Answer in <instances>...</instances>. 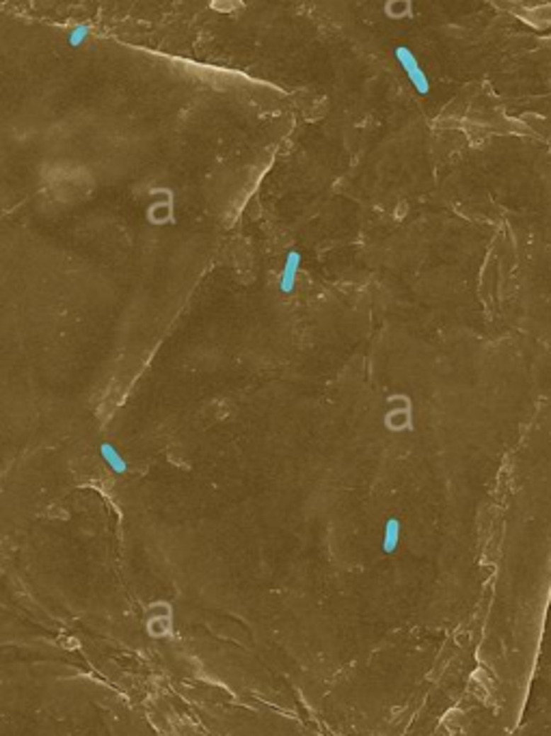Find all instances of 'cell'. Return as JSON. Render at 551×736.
Here are the masks:
<instances>
[{
    "label": "cell",
    "mask_w": 551,
    "mask_h": 736,
    "mask_svg": "<svg viewBox=\"0 0 551 736\" xmlns=\"http://www.w3.org/2000/svg\"><path fill=\"white\" fill-rule=\"evenodd\" d=\"M394 57H396V61L400 63V67L404 69L409 82L413 84V89H415L419 96H426V93L431 91V84H428L426 74H424V69L419 67L417 57H415L407 46H398V48L394 50Z\"/></svg>",
    "instance_id": "6da1fadb"
},
{
    "label": "cell",
    "mask_w": 551,
    "mask_h": 736,
    "mask_svg": "<svg viewBox=\"0 0 551 736\" xmlns=\"http://www.w3.org/2000/svg\"><path fill=\"white\" fill-rule=\"evenodd\" d=\"M301 253L299 251H290L285 255V264H283V270H281V277H279V289L281 294H292L294 287H296V277H299V270H301Z\"/></svg>",
    "instance_id": "7a4b0ae2"
},
{
    "label": "cell",
    "mask_w": 551,
    "mask_h": 736,
    "mask_svg": "<svg viewBox=\"0 0 551 736\" xmlns=\"http://www.w3.org/2000/svg\"><path fill=\"white\" fill-rule=\"evenodd\" d=\"M100 456H102V460L106 462V466L113 473H117V475L128 473V462H125V458L119 454V449L113 443H102L100 445Z\"/></svg>",
    "instance_id": "3957f363"
},
{
    "label": "cell",
    "mask_w": 551,
    "mask_h": 736,
    "mask_svg": "<svg viewBox=\"0 0 551 736\" xmlns=\"http://www.w3.org/2000/svg\"><path fill=\"white\" fill-rule=\"evenodd\" d=\"M400 531H402V525L398 518H387L385 523V531H383V553L385 555H392L398 551V544H400Z\"/></svg>",
    "instance_id": "277c9868"
},
{
    "label": "cell",
    "mask_w": 551,
    "mask_h": 736,
    "mask_svg": "<svg viewBox=\"0 0 551 736\" xmlns=\"http://www.w3.org/2000/svg\"><path fill=\"white\" fill-rule=\"evenodd\" d=\"M89 33H91V30H89V26H87V24H78V26H74V28L69 30V35H67L69 46H72V48H80L82 43L89 39Z\"/></svg>",
    "instance_id": "5b68a950"
}]
</instances>
